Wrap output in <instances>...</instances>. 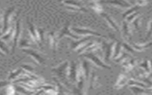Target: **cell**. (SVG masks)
<instances>
[{"label": "cell", "instance_id": "cell-22", "mask_svg": "<svg viewBox=\"0 0 152 95\" xmlns=\"http://www.w3.org/2000/svg\"><path fill=\"white\" fill-rule=\"evenodd\" d=\"M126 78L124 75H121L118 78L117 83L115 85V87L116 88H119V87L120 88L121 87H122L126 83Z\"/></svg>", "mask_w": 152, "mask_h": 95}, {"label": "cell", "instance_id": "cell-35", "mask_svg": "<svg viewBox=\"0 0 152 95\" xmlns=\"http://www.w3.org/2000/svg\"><path fill=\"white\" fill-rule=\"evenodd\" d=\"M0 55H1V56H4V55L3 53H2L1 52H0Z\"/></svg>", "mask_w": 152, "mask_h": 95}, {"label": "cell", "instance_id": "cell-32", "mask_svg": "<svg viewBox=\"0 0 152 95\" xmlns=\"http://www.w3.org/2000/svg\"><path fill=\"white\" fill-rule=\"evenodd\" d=\"M11 81H1L0 82V88H2V87H6L7 86H9L10 84H11Z\"/></svg>", "mask_w": 152, "mask_h": 95}, {"label": "cell", "instance_id": "cell-25", "mask_svg": "<svg viewBox=\"0 0 152 95\" xmlns=\"http://www.w3.org/2000/svg\"><path fill=\"white\" fill-rule=\"evenodd\" d=\"M21 68L23 69L24 72L26 74L27 73H32V72L34 71V68L33 66L28 64H24L21 65Z\"/></svg>", "mask_w": 152, "mask_h": 95}, {"label": "cell", "instance_id": "cell-33", "mask_svg": "<svg viewBox=\"0 0 152 95\" xmlns=\"http://www.w3.org/2000/svg\"><path fill=\"white\" fill-rule=\"evenodd\" d=\"M148 2V0H137V4L139 5L140 7L146 5Z\"/></svg>", "mask_w": 152, "mask_h": 95}, {"label": "cell", "instance_id": "cell-36", "mask_svg": "<svg viewBox=\"0 0 152 95\" xmlns=\"http://www.w3.org/2000/svg\"><path fill=\"white\" fill-rule=\"evenodd\" d=\"M151 65H152V61H151Z\"/></svg>", "mask_w": 152, "mask_h": 95}, {"label": "cell", "instance_id": "cell-18", "mask_svg": "<svg viewBox=\"0 0 152 95\" xmlns=\"http://www.w3.org/2000/svg\"><path fill=\"white\" fill-rule=\"evenodd\" d=\"M91 38V36H87L84 38H83V39L80 40L79 42H72L71 44V49L72 50H75L76 49L78 46H80L81 45H82L83 43L87 42L88 40H89Z\"/></svg>", "mask_w": 152, "mask_h": 95}, {"label": "cell", "instance_id": "cell-3", "mask_svg": "<svg viewBox=\"0 0 152 95\" xmlns=\"http://www.w3.org/2000/svg\"><path fill=\"white\" fill-rule=\"evenodd\" d=\"M22 50L23 52L30 56L37 64L41 65L45 62V58L39 52L30 48H24Z\"/></svg>", "mask_w": 152, "mask_h": 95}, {"label": "cell", "instance_id": "cell-28", "mask_svg": "<svg viewBox=\"0 0 152 95\" xmlns=\"http://www.w3.org/2000/svg\"><path fill=\"white\" fill-rule=\"evenodd\" d=\"M152 36V20L149 22L148 26V30L147 33V36L145 37V40L150 38Z\"/></svg>", "mask_w": 152, "mask_h": 95}, {"label": "cell", "instance_id": "cell-27", "mask_svg": "<svg viewBox=\"0 0 152 95\" xmlns=\"http://www.w3.org/2000/svg\"><path fill=\"white\" fill-rule=\"evenodd\" d=\"M83 66V68H84V75L86 77V80H87L88 75H89L90 69H89V67H88L89 66L87 62V61H84Z\"/></svg>", "mask_w": 152, "mask_h": 95}, {"label": "cell", "instance_id": "cell-7", "mask_svg": "<svg viewBox=\"0 0 152 95\" xmlns=\"http://www.w3.org/2000/svg\"><path fill=\"white\" fill-rule=\"evenodd\" d=\"M64 36H69L71 38L75 39H80L81 36H78L74 34V33H72L69 30V23H67L65 24V25L63 27V28L61 29L59 34H58V38L59 40H60L62 37Z\"/></svg>", "mask_w": 152, "mask_h": 95}, {"label": "cell", "instance_id": "cell-1", "mask_svg": "<svg viewBox=\"0 0 152 95\" xmlns=\"http://www.w3.org/2000/svg\"><path fill=\"white\" fill-rule=\"evenodd\" d=\"M15 11V7H12L8 8L4 14L2 18V32L1 36L3 34H5L11 28L10 23L12 20V18L14 17L13 16L14 12Z\"/></svg>", "mask_w": 152, "mask_h": 95}, {"label": "cell", "instance_id": "cell-34", "mask_svg": "<svg viewBox=\"0 0 152 95\" xmlns=\"http://www.w3.org/2000/svg\"><path fill=\"white\" fill-rule=\"evenodd\" d=\"M65 0H58L59 2H64Z\"/></svg>", "mask_w": 152, "mask_h": 95}, {"label": "cell", "instance_id": "cell-19", "mask_svg": "<svg viewBox=\"0 0 152 95\" xmlns=\"http://www.w3.org/2000/svg\"><path fill=\"white\" fill-rule=\"evenodd\" d=\"M131 44L132 45L131 47H132V49H134L137 51H142L144 49L150 47L152 45V43L150 42L148 43L144 44V45H137V44H134L131 42Z\"/></svg>", "mask_w": 152, "mask_h": 95}, {"label": "cell", "instance_id": "cell-6", "mask_svg": "<svg viewBox=\"0 0 152 95\" xmlns=\"http://www.w3.org/2000/svg\"><path fill=\"white\" fill-rule=\"evenodd\" d=\"M71 30L74 31L75 33L79 34H83V35H86V34H90V35H93L95 36H97V37H106V36L102 35L100 33L91 30L89 28H80V27H72L71 28Z\"/></svg>", "mask_w": 152, "mask_h": 95}, {"label": "cell", "instance_id": "cell-31", "mask_svg": "<svg viewBox=\"0 0 152 95\" xmlns=\"http://www.w3.org/2000/svg\"><path fill=\"white\" fill-rule=\"evenodd\" d=\"M140 17H135L134 18V21L132 22L133 23V25L134 26L135 28L139 30V25H140Z\"/></svg>", "mask_w": 152, "mask_h": 95}, {"label": "cell", "instance_id": "cell-14", "mask_svg": "<svg viewBox=\"0 0 152 95\" xmlns=\"http://www.w3.org/2000/svg\"><path fill=\"white\" fill-rule=\"evenodd\" d=\"M122 33L124 37L126 39L130 40L131 38V30L129 27L128 22L126 21H123L122 25Z\"/></svg>", "mask_w": 152, "mask_h": 95}, {"label": "cell", "instance_id": "cell-20", "mask_svg": "<svg viewBox=\"0 0 152 95\" xmlns=\"http://www.w3.org/2000/svg\"><path fill=\"white\" fill-rule=\"evenodd\" d=\"M0 52L3 53L4 55L5 54H8L10 52V49L5 43V42L0 39Z\"/></svg>", "mask_w": 152, "mask_h": 95}, {"label": "cell", "instance_id": "cell-5", "mask_svg": "<svg viewBox=\"0 0 152 95\" xmlns=\"http://www.w3.org/2000/svg\"><path fill=\"white\" fill-rule=\"evenodd\" d=\"M64 3L66 4V8L72 11H83L84 12H88V10L83 7L80 3L74 0H65Z\"/></svg>", "mask_w": 152, "mask_h": 95}, {"label": "cell", "instance_id": "cell-8", "mask_svg": "<svg viewBox=\"0 0 152 95\" xmlns=\"http://www.w3.org/2000/svg\"><path fill=\"white\" fill-rule=\"evenodd\" d=\"M28 33L31 39L35 43H37V45H39V46H41L42 44L40 43L39 39V33H38L37 28H36L35 26L30 22H28Z\"/></svg>", "mask_w": 152, "mask_h": 95}, {"label": "cell", "instance_id": "cell-4", "mask_svg": "<svg viewBox=\"0 0 152 95\" xmlns=\"http://www.w3.org/2000/svg\"><path fill=\"white\" fill-rule=\"evenodd\" d=\"M21 33H22L21 20L20 19H18L16 22L15 33H14V38H13V43H12V53H14L15 48L17 46L18 43H19V40L21 37Z\"/></svg>", "mask_w": 152, "mask_h": 95}, {"label": "cell", "instance_id": "cell-24", "mask_svg": "<svg viewBox=\"0 0 152 95\" xmlns=\"http://www.w3.org/2000/svg\"><path fill=\"white\" fill-rule=\"evenodd\" d=\"M140 7H140L139 5L136 4L135 6L132 7L131 9L128 10L127 11H126V12H125L124 13H123V14H122V17H123L124 18H125L128 15H129V14H132V13L135 12Z\"/></svg>", "mask_w": 152, "mask_h": 95}, {"label": "cell", "instance_id": "cell-2", "mask_svg": "<svg viewBox=\"0 0 152 95\" xmlns=\"http://www.w3.org/2000/svg\"><path fill=\"white\" fill-rule=\"evenodd\" d=\"M68 62L65 61V62L59 65L58 67L52 69V72L55 73L61 79V81H63V83H64L65 85H68L66 78L67 74L68 73Z\"/></svg>", "mask_w": 152, "mask_h": 95}, {"label": "cell", "instance_id": "cell-29", "mask_svg": "<svg viewBox=\"0 0 152 95\" xmlns=\"http://www.w3.org/2000/svg\"><path fill=\"white\" fill-rule=\"evenodd\" d=\"M138 14H139V12H134L128 15L126 17V21L127 22H130V21H132L138 15Z\"/></svg>", "mask_w": 152, "mask_h": 95}, {"label": "cell", "instance_id": "cell-17", "mask_svg": "<svg viewBox=\"0 0 152 95\" xmlns=\"http://www.w3.org/2000/svg\"><path fill=\"white\" fill-rule=\"evenodd\" d=\"M115 45V42L110 43H105L104 46L105 48V60L106 61H108L110 59V57L112 55V48Z\"/></svg>", "mask_w": 152, "mask_h": 95}, {"label": "cell", "instance_id": "cell-26", "mask_svg": "<svg viewBox=\"0 0 152 95\" xmlns=\"http://www.w3.org/2000/svg\"><path fill=\"white\" fill-rule=\"evenodd\" d=\"M121 46H122V43L120 42L117 41V42L115 45V47L113 49L114 52H115V54H114V56H113L114 58H117L118 57V56L119 54V52L121 51Z\"/></svg>", "mask_w": 152, "mask_h": 95}, {"label": "cell", "instance_id": "cell-12", "mask_svg": "<svg viewBox=\"0 0 152 95\" xmlns=\"http://www.w3.org/2000/svg\"><path fill=\"white\" fill-rule=\"evenodd\" d=\"M84 56H86V58H89L90 59H91L92 61L94 62V64H96L97 65H98L99 66H100V67H102V68H106V69H111V68H110L109 66H108V65L104 64L103 62H102V61H101L99 58H97L96 56H95V55H94V54H93V53H87V54L84 55Z\"/></svg>", "mask_w": 152, "mask_h": 95}, {"label": "cell", "instance_id": "cell-10", "mask_svg": "<svg viewBox=\"0 0 152 95\" xmlns=\"http://www.w3.org/2000/svg\"><path fill=\"white\" fill-rule=\"evenodd\" d=\"M100 3H104L107 4H112L115 6H119L122 8H130L131 7V4L129 3L126 0H106L101 1Z\"/></svg>", "mask_w": 152, "mask_h": 95}, {"label": "cell", "instance_id": "cell-21", "mask_svg": "<svg viewBox=\"0 0 152 95\" xmlns=\"http://www.w3.org/2000/svg\"><path fill=\"white\" fill-rule=\"evenodd\" d=\"M19 45H20V48H21L23 49L30 48V47L32 46V44L30 43V42L26 39L20 40Z\"/></svg>", "mask_w": 152, "mask_h": 95}, {"label": "cell", "instance_id": "cell-11", "mask_svg": "<svg viewBox=\"0 0 152 95\" xmlns=\"http://www.w3.org/2000/svg\"><path fill=\"white\" fill-rule=\"evenodd\" d=\"M78 71V70L77 69V64L75 61H71L70 68L68 69V77L73 83L77 81Z\"/></svg>", "mask_w": 152, "mask_h": 95}, {"label": "cell", "instance_id": "cell-13", "mask_svg": "<svg viewBox=\"0 0 152 95\" xmlns=\"http://www.w3.org/2000/svg\"><path fill=\"white\" fill-rule=\"evenodd\" d=\"M99 14L102 17H103L104 18H105V20L107 21V22L108 23L109 25L112 28H113L115 30H116L117 32L118 33H120V30H119V27L118 26L116 23L113 20V19L109 15L107 14H106V12H101L99 13Z\"/></svg>", "mask_w": 152, "mask_h": 95}, {"label": "cell", "instance_id": "cell-15", "mask_svg": "<svg viewBox=\"0 0 152 95\" xmlns=\"http://www.w3.org/2000/svg\"><path fill=\"white\" fill-rule=\"evenodd\" d=\"M15 33V28L14 27H11L10 29L4 34L0 37V39L4 41L5 42L10 41L14 38Z\"/></svg>", "mask_w": 152, "mask_h": 95}, {"label": "cell", "instance_id": "cell-30", "mask_svg": "<svg viewBox=\"0 0 152 95\" xmlns=\"http://www.w3.org/2000/svg\"><path fill=\"white\" fill-rule=\"evenodd\" d=\"M15 88L14 86L10 84L8 86V87L7 88V93L8 94H13L15 93Z\"/></svg>", "mask_w": 152, "mask_h": 95}, {"label": "cell", "instance_id": "cell-9", "mask_svg": "<svg viewBox=\"0 0 152 95\" xmlns=\"http://www.w3.org/2000/svg\"><path fill=\"white\" fill-rule=\"evenodd\" d=\"M48 42L50 47L52 48L53 50V52H55L57 47H58V44L59 42V39L58 38V34H56L55 31H51L48 33Z\"/></svg>", "mask_w": 152, "mask_h": 95}, {"label": "cell", "instance_id": "cell-16", "mask_svg": "<svg viewBox=\"0 0 152 95\" xmlns=\"http://www.w3.org/2000/svg\"><path fill=\"white\" fill-rule=\"evenodd\" d=\"M23 72L24 71H23V69L21 68L20 69H17L15 71H12L10 72V74L8 77V80L12 82L13 80H17L18 78V77L20 76Z\"/></svg>", "mask_w": 152, "mask_h": 95}, {"label": "cell", "instance_id": "cell-23", "mask_svg": "<svg viewBox=\"0 0 152 95\" xmlns=\"http://www.w3.org/2000/svg\"><path fill=\"white\" fill-rule=\"evenodd\" d=\"M89 5H90V7L91 8H93L95 11H96V12H98L99 14L100 12H101L103 11V10H103L102 7L100 4H97V3L96 2H92L90 3Z\"/></svg>", "mask_w": 152, "mask_h": 95}]
</instances>
